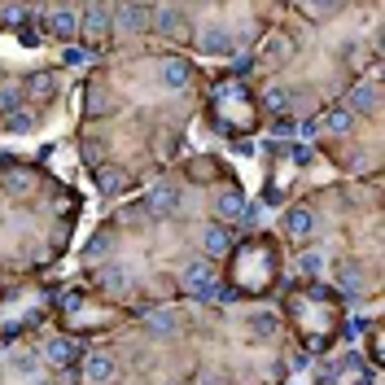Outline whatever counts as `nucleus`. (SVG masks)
Masks as SVG:
<instances>
[{"mask_svg": "<svg viewBox=\"0 0 385 385\" xmlns=\"http://www.w3.org/2000/svg\"><path fill=\"white\" fill-rule=\"evenodd\" d=\"M179 285H184L192 298H201V302L219 298V280H214V267H210V263H188V267L179 272Z\"/></svg>", "mask_w": 385, "mask_h": 385, "instance_id": "nucleus-1", "label": "nucleus"}, {"mask_svg": "<svg viewBox=\"0 0 385 385\" xmlns=\"http://www.w3.org/2000/svg\"><path fill=\"white\" fill-rule=\"evenodd\" d=\"M114 372H118V364H114L110 355H101V351L83 359V381H88V385H110Z\"/></svg>", "mask_w": 385, "mask_h": 385, "instance_id": "nucleus-2", "label": "nucleus"}, {"mask_svg": "<svg viewBox=\"0 0 385 385\" xmlns=\"http://www.w3.org/2000/svg\"><path fill=\"white\" fill-rule=\"evenodd\" d=\"M201 250H206L210 258L228 254V250H232V232H228L223 223H206V228H201Z\"/></svg>", "mask_w": 385, "mask_h": 385, "instance_id": "nucleus-3", "label": "nucleus"}, {"mask_svg": "<svg viewBox=\"0 0 385 385\" xmlns=\"http://www.w3.org/2000/svg\"><path fill=\"white\" fill-rule=\"evenodd\" d=\"M144 201H149V210H153V214H162V219H166V214H175V206H179V192H175L171 184H153Z\"/></svg>", "mask_w": 385, "mask_h": 385, "instance_id": "nucleus-4", "label": "nucleus"}, {"mask_svg": "<svg viewBox=\"0 0 385 385\" xmlns=\"http://www.w3.org/2000/svg\"><path fill=\"white\" fill-rule=\"evenodd\" d=\"M144 329H149L153 337H171V333L179 329V320H175V311L153 307V311H144Z\"/></svg>", "mask_w": 385, "mask_h": 385, "instance_id": "nucleus-5", "label": "nucleus"}, {"mask_svg": "<svg viewBox=\"0 0 385 385\" xmlns=\"http://www.w3.org/2000/svg\"><path fill=\"white\" fill-rule=\"evenodd\" d=\"M114 18H118V27H123V31H140V27H149V22H153V9H144V5H118Z\"/></svg>", "mask_w": 385, "mask_h": 385, "instance_id": "nucleus-6", "label": "nucleus"}, {"mask_svg": "<svg viewBox=\"0 0 385 385\" xmlns=\"http://www.w3.org/2000/svg\"><path fill=\"white\" fill-rule=\"evenodd\" d=\"M48 31H53L57 35V40H70V35H75L79 31V14H75V9H53V14H48Z\"/></svg>", "mask_w": 385, "mask_h": 385, "instance_id": "nucleus-7", "label": "nucleus"}, {"mask_svg": "<svg viewBox=\"0 0 385 385\" xmlns=\"http://www.w3.org/2000/svg\"><path fill=\"white\" fill-rule=\"evenodd\" d=\"M44 359L53 368H66L70 359H75V342H70V337H48V342H44Z\"/></svg>", "mask_w": 385, "mask_h": 385, "instance_id": "nucleus-8", "label": "nucleus"}, {"mask_svg": "<svg viewBox=\"0 0 385 385\" xmlns=\"http://www.w3.org/2000/svg\"><path fill=\"white\" fill-rule=\"evenodd\" d=\"M377 105H381L377 83H359V88L351 92V110H355V114H377Z\"/></svg>", "mask_w": 385, "mask_h": 385, "instance_id": "nucleus-9", "label": "nucleus"}, {"mask_svg": "<svg viewBox=\"0 0 385 385\" xmlns=\"http://www.w3.org/2000/svg\"><path fill=\"white\" fill-rule=\"evenodd\" d=\"M153 27H158V35H179L184 31V14L175 5H162V9H153Z\"/></svg>", "mask_w": 385, "mask_h": 385, "instance_id": "nucleus-10", "label": "nucleus"}, {"mask_svg": "<svg viewBox=\"0 0 385 385\" xmlns=\"http://www.w3.org/2000/svg\"><path fill=\"white\" fill-rule=\"evenodd\" d=\"M79 27L88 35H105V27H110V9H105V5H88L79 14Z\"/></svg>", "mask_w": 385, "mask_h": 385, "instance_id": "nucleus-11", "label": "nucleus"}, {"mask_svg": "<svg viewBox=\"0 0 385 385\" xmlns=\"http://www.w3.org/2000/svg\"><path fill=\"white\" fill-rule=\"evenodd\" d=\"M158 75H162L166 88H184V83H188V62H184V57H166V62L158 66Z\"/></svg>", "mask_w": 385, "mask_h": 385, "instance_id": "nucleus-12", "label": "nucleus"}, {"mask_svg": "<svg viewBox=\"0 0 385 385\" xmlns=\"http://www.w3.org/2000/svg\"><path fill=\"white\" fill-rule=\"evenodd\" d=\"M232 48L236 44H232V35H228L223 27H210L206 35H201V53H219L223 57V53H232Z\"/></svg>", "mask_w": 385, "mask_h": 385, "instance_id": "nucleus-13", "label": "nucleus"}, {"mask_svg": "<svg viewBox=\"0 0 385 385\" xmlns=\"http://www.w3.org/2000/svg\"><path fill=\"white\" fill-rule=\"evenodd\" d=\"M311 228H316V219H311V210H289V214H285V232L294 236V241L311 236Z\"/></svg>", "mask_w": 385, "mask_h": 385, "instance_id": "nucleus-14", "label": "nucleus"}, {"mask_svg": "<svg viewBox=\"0 0 385 385\" xmlns=\"http://www.w3.org/2000/svg\"><path fill=\"white\" fill-rule=\"evenodd\" d=\"M22 105V88L18 83H0V114H18Z\"/></svg>", "mask_w": 385, "mask_h": 385, "instance_id": "nucleus-15", "label": "nucleus"}, {"mask_svg": "<svg viewBox=\"0 0 385 385\" xmlns=\"http://www.w3.org/2000/svg\"><path fill=\"white\" fill-rule=\"evenodd\" d=\"M241 214H245L241 192H223V197H219V219H241Z\"/></svg>", "mask_w": 385, "mask_h": 385, "instance_id": "nucleus-16", "label": "nucleus"}, {"mask_svg": "<svg viewBox=\"0 0 385 385\" xmlns=\"http://www.w3.org/2000/svg\"><path fill=\"white\" fill-rule=\"evenodd\" d=\"M101 285L110 289V294H123V289H127V267H105L101 272Z\"/></svg>", "mask_w": 385, "mask_h": 385, "instance_id": "nucleus-17", "label": "nucleus"}, {"mask_svg": "<svg viewBox=\"0 0 385 385\" xmlns=\"http://www.w3.org/2000/svg\"><path fill=\"white\" fill-rule=\"evenodd\" d=\"M324 127H329V131H333V136H346V131H351V127H355V118H351V114H346V110H333L329 118H324Z\"/></svg>", "mask_w": 385, "mask_h": 385, "instance_id": "nucleus-18", "label": "nucleus"}, {"mask_svg": "<svg viewBox=\"0 0 385 385\" xmlns=\"http://www.w3.org/2000/svg\"><path fill=\"white\" fill-rule=\"evenodd\" d=\"M9 368L22 372V377H35V372H40V355H27V351H22V355L9 359Z\"/></svg>", "mask_w": 385, "mask_h": 385, "instance_id": "nucleus-19", "label": "nucleus"}, {"mask_svg": "<svg viewBox=\"0 0 385 385\" xmlns=\"http://www.w3.org/2000/svg\"><path fill=\"white\" fill-rule=\"evenodd\" d=\"M298 267H302L307 276H320L324 267H329V263H324V254H320V250H307V254L298 258Z\"/></svg>", "mask_w": 385, "mask_h": 385, "instance_id": "nucleus-20", "label": "nucleus"}, {"mask_svg": "<svg viewBox=\"0 0 385 385\" xmlns=\"http://www.w3.org/2000/svg\"><path fill=\"white\" fill-rule=\"evenodd\" d=\"M250 329H254L258 337H272L276 333V316L272 311H258V316H250Z\"/></svg>", "mask_w": 385, "mask_h": 385, "instance_id": "nucleus-21", "label": "nucleus"}, {"mask_svg": "<svg viewBox=\"0 0 385 385\" xmlns=\"http://www.w3.org/2000/svg\"><path fill=\"white\" fill-rule=\"evenodd\" d=\"M27 92L31 96H53V75H31L27 79Z\"/></svg>", "mask_w": 385, "mask_h": 385, "instance_id": "nucleus-22", "label": "nucleus"}, {"mask_svg": "<svg viewBox=\"0 0 385 385\" xmlns=\"http://www.w3.org/2000/svg\"><path fill=\"white\" fill-rule=\"evenodd\" d=\"M101 188L105 192H123V171H118V166H105V171H101Z\"/></svg>", "mask_w": 385, "mask_h": 385, "instance_id": "nucleus-23", "label": "nucleus"}, {"mask_svg": "<svg viewBox=\"0 0 385 385\" xmlns=\"http://www.w3.org/2000/svg\"><path fill=\"white\" fill-rule=\"evenodd\" d=\"M92 62V53H88V48H66V53H62V66H88Z\"/></svg>", "mask_w": 385, "mask_h": 385, "instance_id": "nucleus-24", "label": "nucleus"}, {"mask_svg": "<svg viewBox=\"0 0 385 385\" xmlns=\"http://www.w3.org/2000/svg\"><path fill=\"white\" fill-rule=\"evenodd\" d=\"M263 101H267V110H285V105H289V88H267Z\"/></svg>", "mask_w": 385, "mask_h": 385, "instance_id": "nucleus-25", "label": "nucleus"}, {"mask_svg": "<svg viewBox=\"0 0 385 385\" xmlns=\"http://www.w3.org/2000/svg\"><path fill=\"white\" fill-rule=\"evenodd\" d=\"M280 57H289V44L280 40V35H276V40H267V66H272V62H280Z\"/></svg>", "mask_w": 385, "mask_h": 385, "instance_id": "nucleus-26", "label": "nucleus"}, {"mask_svg": "<svg viewBox=\"0 0 385 385\" xmlns=\"http://www.w3.org/2000/svg\"><path fill=\"white\" fill-rule=\"evenodd\" d=\"M5 127L9 131H31V114H22V110L18 114H5Z\"/></svg>", "mask_w": 385, "mask_h": 385, "instance_id": "nucleus-27", "label": "nucleus"}, {"mask_svg": "<svg viewBox=\"0 0 385 385\" xmlns=\"http://www.w3.org/2000/svg\"><path fill=\"white\" fill-rule=\"evenodd\" d=\"M342 289H346V294H359V289H364V280H359V272H355V267H346V272H342Z\"/></svg>", "mask_w": 385, "mask_h": 385, "instance_id": "nucleus-28", "label": "nucleus"}, {"mask_svg": "<svg viewBox=\"0 0 385 385\" xmlns=\"http://www.w3.org/2000/svg\"><path fill=\"white\" fill-rule=\"evenodd\" d=\"M302 14H307V18H333L337 5H302Z\"/></svg>", "mask_w": 385, "mask_h": 385, "instance_id": "nucleus-29", "label": "nucleus"}, {"mask_svg": "<svg viewBox=\"0 0 385 385\" xmlns=\"http://www.w3.org/2000/svg\"><path fill=\"white\" fill-rule=\"evenodd\" d=\"M27 184H31V175H27V171H14V175L5 179V188H9V192H22Z\"/></svg>", "mask_w": 385, "mask_h": 385, "instance_id": "nucleus-30", "label": "nucleus"}, {"mask_svg": "<svg viewBox=\"0 0 385 385\" xmlns=\"http://www.w3.org/2000/svg\"><path fill=\"white\" fill-rule=\"evenodd\" d=\"M316 131H320V118H302V123H298V136H302V140H311Z\"/></svg>", "mask_w": 385, "mask_h": 385, "instance_id": "nucleus-31", "label": "nucleus"}, {"mask_svg": "<svg viewBox=\"0 0 385 385\" xmlns=\"http://www.w3.org/2000/svg\"><path fill=\"white\" fill-rule=\"evenodd\" d=\"M22 18H27V9H18V5H9L5 14H0V22H9V27H14V22H22Z\"/></svg>", "mask_w": 385, "mask_h": 385, "instance_id": "nucleus-32", "label": "nucleus"}, {"mask_svg": "<svg viewBox=\"0 0 385 385\" xmlns=\"http://www.w3.org/2000/svg\"><path fill=\"white\" fill-rule=\"evenodd\" d=\"M372 381H377V377H372V372H359V377H355L351 385H372Z\"/></svg>", "mask_w": 385, "mask_h": 385, "instance_id": "nucleus-33", "label": "nucleus"}]
</instances>
